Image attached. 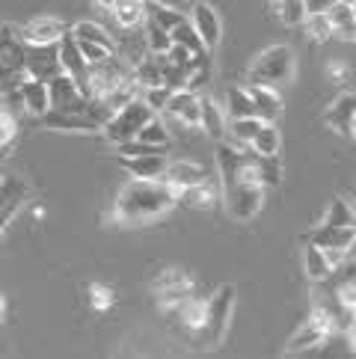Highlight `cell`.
Here are the masks:
<instances>
[{
    "label": "cell",
    "instance_id": "6da1fadb",
    "mask_svg": "<svg viewBox=\"0 0 356 359\" xmlns=\"http://www.w3.org/2000/svg\"><path fill=\"white\" fill-rule=\"evenodd\" d=\"M178 205V194L160 178H131L113 199V220L119 226H149Z\"/></svg>",
    "mask_w": 356,
    "mask_h": 359
},
{
    "label": "cell",
    "instance_id": "7a4b0ae2",
    "mask_svg": "<svg viewBox=\"0 0 356 359\" xmlns=\"http://www.w3.org/2000/svg\"><path fill=\"white\" fill-rule=\"evenodd\" d=\"M297 74V54L291 45H271L249 62L247 83H261V86H288Z\"/></svg>",
    "mask_w": 356,
    "mask_h": 359
},
{
    "label": "cell",
    "instance_id": "3957f363",
    "mask_svg": "<svg viewBox=\"0 0 356 359\" xmlns=\"http://www.w3.org/2000/svg\"><path fill=\"white\" fill-rule=\"evenodd\" d=\"M235 312V288L232 285H220L217 291L208 297V312L202 320V330L193 336L196 344L202 348H217L228 332V320Z\"/></svg>",
    "mask_w": 356,
    "mask_h": 359
},
{
    "label": "cell",
    "instance_id": "277c9868",
    "mask_svg": "<svg viewBox=\"0 0 356 359\" xmlns=\"http://www.w3.org/2000/svg\"><path fill=\"white\" fill-rule=\"evenodd\" d=\"M151 116H158V113L151 110L143 98H134V101H128L125 107H119V110L104 122L101 134H104V140H107V143H113V146L128 143V140H134V137L139 134V128H143Z\"/></svg>",
    "mask_w": 356,
    "mask_h": 359
},
{
    "label": "cell",
    "instance_id": "5b68a950",
    "mask_svg": "<svg viewBox=\"0 0 356 359\" xmlns=\"http://www.w3.org/2000/svg\"><path fill=\"white\" fill-rule=\"evenodd\" d=\"M264 199H267V187L259 182H235L223 187V205L228 217L238 223L256 220L264 208Z\"/></svg>",
    "mask_w": 356,
    "mask_h": 359
},
{
    "label": "cell",
    "instance_id": "8992f818",
    "mask_svg": "<svg viewBox=\"0 0 356 359\" xmlns=\"http://www.w3.org/2000/svg\"><path fill=\"white\" fill-rule=\"evenodd\" d=\"M151 291L158 294V303L160 309H175L182 300H187L190 294H193V279H190L184 271H178V267H170V271H160L151 282Z\"/></svg>",
    "mask_w": 356,
    "mask_h": 359
},
{
    "label": "cell",
    "instance_id": "52a82bcc",
    "mask_svg": "<svg viewBox=\"0 0 356 359\" xmlns=\"http://www.w3.org/2000/svg\"><path fill=\"white\" fill-rule=\"evenodd\" d=\"M60 69V48L57 45H27L24 42V74L39 81L57 78Z\"/></svg>",
    "mask_w": 356,
    "mask_h": 359
},
{
    "label": "cell",
    "instance_id": "ba28073f",
    "mask_svg": "<svg viewBox=\"0 0 356 359\" xmlns=\"http://www.w3.org/2000/svg\"><path fill=\"white\" fill-rule=\"evenodd\" d=\"M163 116L184 125V128H199L202 119V95L193 93V89H175L172 98L163 107Z\"/></svg>",
    "mask_w": 356,
    "mask_h": 359
},
{
    "label": "cell",
    "instance_id": "9c48e42d",
    "mask_svg": "<svg viewBox=\"0 0 356 359\" xmlns=\"http://www.w3.org/2000/svg\"><path fill=\"white\" fill-rule=\"evenodd\" d=\"M190 24H193V30L199 33L202 45L208 50H214L223 39V21H220V12L214 9L208 0H196L193 9H190Z\"/></svg>",
    "mask_w": 356,
    "mask_h": 359
},
{
    "label": "cell",
    "instance_id": "30bf717a",
    "mask_svg": "<svg viewBox=\"0 0 356 359\" xmlns=\"http://www.w3.org/2000/svg\"><path fill=\"white\" fill-rule=\"evenodd\" d=\"M15 30L27 45H60V39L69 33L66 21H60L54 15H39V18H33L27 24H21V27H15Z\"/></svg>",
    "mask_w": 356,
    "mask_h": 359
},
{
    "label": "cell",
    "instance_id": "8fae6325",
    "mask_svg": "<svg viewBox=\"0 0 356 359\" xmlns=\"http://www.w3.org/2000/svg\"><path fill=\"white\" fill-rule=\"evenodd\" d=\"M15 98H18V107L30 116L42 119L45 113L50 110V93H48V81H39V78H24L15 89Z\"/></svg>",
    "mask_w": 356,
    "mask_h": 359
},
{
    "label": "cell",
    "instance_id": "7c38bea8",
    "mask_svg": "<svg viewBox=\"0 0 356 359\" xmlns=\"http://www.w3.org/2000/svg\"><path fill=\"white\" fill-rule=\"evenodd\" d=\"M167 149H151L143 155H131V158H119L122 170L131 178H160L170 166V155H163Z\"/></svg>",
    "mask_w": 356,
    "mask_h": 359
},
{
    "label": "cell",
    "instance_id": "4fadbf2b",
    "mask_svg": "<svg viewBox=\"0 0 356 359\" xmlns=\"http://www.w3.org/2000/svg\"><path fill=\"white\" fill-rule=\"evenodd\" d=\"M205 178H211V172L202 163H193V161H170L167 172L160 175V182L170 184L175 194H182V190H187V187L202 184Z\"/></svg>",
    "mask_w": 356,
    "mask_h": 359
},
{
    "label": "cell",
    "instance_id": "5bb4252c",
    "mask_svg": "<svg viewBox=\"0 0 356 359\" xmlns=\"http://www.w3.org/2000/svg\"><path fill=\"white\" fill-rule=\"evenodd\" d=\"M300 259H303V273H306L309 282H329L336 276V267L329 262V255L324 247L303 238V250H300Z\"/></svg>",
    "mask_w": 356,
    "mask_h": 359
},
{
    "label": "cell",
    "instance_id": "9a60e30c",
    "mask_svg": "<svg viewBox=\"0 0 356 359\" xmlns=\"http://www.w3.org/2000/svg\"><path fill=\"white\" fill-rule=\"evenodd\" d=\"M178 205H190V208H199V211H214L223 205V187L220 182L214 184V178H205L202 184H193L178 194Z\"/></svg>",
    "mask_w": 356,
    "mask_h": 359
},
{
    "label": "cell",
    "instance_id": "2e32d148",
    "mask_svg": "<svg viewBox=\"0 0 356 359\" xmlns=\"http://www.w3.org/2000/svg\"><path fill=\"white\" fill-rule=\"evenodd\" d=\"M324 15L333 27L336 39H353V27H356V6L353 0H329L324 6Z\"/></svg>",
    "mask_w": 356,
    "mask_h": 359
},
{
    "label": "cell",
    "instance_id": "e0dca14e",
    "mask_svg": "<svg viewBox=\"0 0 356 359\" xmlns=\"http://www.w3.org/2000/svg\"><path fill=\"white\" fill-rule=\"evenodd\" d=\"M303 238L317 243V247H324V250H341L348 255V247L356 238V226H321V223H317L312 232L303 235Z\"/></svg>",
    "mask_w": 356,
    "mask_h": 359
},
{
    "label": "cell",
    "instance_id": "ac0fdd59",
    "mask_svg": "<svg viewBox=\"0 0 356 359\" xmlns=\"http://www.w3.org/2000/svg\"><path fill=\"white\" fill-rule=\"evenodd\" d=\"M57 48H60V69H62V74H69V78L81 86V81H83V74H86V66H89V62L83 60L81 45H78V39L71 36V30L62 36Z\"/></svg>",
    "mask_w": 356,
    "mask_h": 359
},
{
    "label": "cell",
    "instance_id": "d6986e66",
    "mask_svg": "<svg viewBox=\"0 0 356 359\" xmlns=\"http://www.w3.org/2000/svg\"><path fill=\"white\" fill-rule=\"evenodd\" d=\"M18 104H12L9 98H0V158H6L18 143L21 134V119H18Z\"/></svg>",
    "mask_w": 356,
    "mask_h": 359
},
{
    "label": "cell",
    "instance_id": "ffe728a7",
    "mask_svg": "<svg viewBox=\"0 0 356 359\" xmlns=\"http://www.w3.org/2000/svg\"><path fill=\"white\" fill-rule=\"evenodd\" d=\"M324 122L333 128V131L338 134H350V125L356 122V93H345L338 95L333 104H329V110L324 113Z\"/></svg>",
    "mask_w": 356,
    "mask_h": 359
},
{
    "label": "cell",
    "instance_id": "44dd1931",
    "mask_svg": "<svg viewBox=\"0 0 356 359\" xmlns=\"http://www.w3.org/2000/svg\"><path fill=\"white\" fill-rule=\"evenodd\" d=\"M252 104H256V116L261 122H276L279 113H282V98H279V89L273 86H261V83H247Z\"/></svg>",
    "mask_w": 356,
    "mask_h": 359
},
{
    "label": "cell",
    "instance_id": "7402d4cb",
    "mask_svg": "<svg viewBox=\"0 0 356 359\" xmlns=\"http://www.w3.org/2000/svg\"><path fill=\"white\" fill-rule=\"evenodd\" d=\"M199 128L205 131L208 137L214 140H226V131H228V116H226V110L217 104L214 98L208 95H202V119H199Z\"/></svg>",
    "mask_w": 356,
    "mask_h": 359
},
{
    "label": "cell",
    "instance_id": "603a6c76",
    "mask_svg": "<svg viewBox=\"0 0 356 359\" xmlns=\"http://www.w3.org/2000/svg\"><path fill=\"white\" fill-rule=\"evenodd\" d=\"M110 15L119 24V30H137L146 24V4L143 0H116Z\"/></svg>",
    "mask_w": 356,
    "mask_h": 359
},
{
    "label": "cell",
    "instance_id": "cb8c5ba5",
    "mask_svg": "<svg viewBox=\"0 0 356 359\" xmlns=\"http://www.w3.org/2000/svg\"><path fill=\"white\" fill-rule=\"evenodd\" d=\"M146 18L160 24L167 33H172L178 24L187 21L190 15H187V12H182L178 6H172V4H163V0H149V4H146Z\"/></svg>",
    "mask_w": 356,
    "mask_h": 359
},
{
    "label": "cell",
    "instance_id": "d4e9b609",
    "mask_svg": "<svg viewBox=\"0 0 356 359\" xmlns=\"http://www.w3.org/2000/svg\"><path fill=\"white\" fill-rule=\"evenodd\" d=\"M226 116L228 119H247V116H256V104H252V95L247 86H228L226 89Z\"/></svg>",
    "mask_w": 356,
    "mask_h": 359
},
{
    "label": "cell",
    "instance_id": "484cf974",
    "mask_svg": "<svg viewBox=\"0 0 356 359\" xmlns=\"http://www.w3.org/2000/svg\"><path fill=\"white\" fill-rule=\"evenodd\" d=\"M271 12L285 24V27H300L309 15V4L306 0H267Z\"/></svg>",
    "mask_w": 356,
    "mask_h": 359
},
{
    "label": "cell",
    "instance_id": "4316f807",
    "mask_svg": "<svg viewBox=\"0 0 356 359\" xmlns=\"http://www.w3.org/2000/svg\"><path fill=\"white\" fill-rule=\"evenodd\" d=\"M71 36L81 42H93V45H104L110 50H116V36H113L104 24H95V21H78L71 27Z\"/></svg>",
    "mask_w": 356,
    "mask_h": 359
},
{
    "label": "cell",
    "instance_id": "83f0119b",
    "mask_svg": "<svg viewBox=\"0 0 356 359\" xmlns=\"http://www.w3.org/2000/svg\"><path fill=\"white\" fill-rule=\"evenodd\" d=\"M137 140H139L143 146H149V149H170L172 134H170V125L163 122L160 116H151L143 128H139Z\"/></svg>",
    "mask_w": 356,
    "mask_h": 359
},
{
    "label": "cell",
    "instance_id": "f1b7e54d",
    "mask_svg": "<svg viewBox=\"0 0 356 359\" xmlns=\"http://www.w3.org/2000/svg\"><path fill=\"white\" fill-rule=\"evenodd\" d=\"M249 149L256 151V155H279V149H282V131H279L276 122H261L259 134L252 137Z\"/></svg>",
    "mask_w": 356,
    "mask_h": 359
},
{
    "label": "cell",
    "instance_id": "f546056e",
    "mask_svg": "<svg viewBox=\"0 0 356 359\" xmlns=\"http://www.w3.org/2000/svg\"><path fill=\"white\" fill-rule=\"evenodd\" d=\"M317 223L321 226H356V205H350L345 196H333V202L327 205V211Z\"/></svg>",
    "mask_w": 356,
    "mask_h": 359
},
{
    "label": "cell",
    "instance_id": "4dcf8cb0",
    "mask_svg": "<svg viewBox=\"0 0 356 359\" xmlns=\"http://www.w3.org/2000/svg\"><path fill=\"white\" fill-rule=\"evenodd\" d=\"M300 27L306 30L315 42L336 39V36H333V27H329V21H327V15H324V9H309V15H306V21H303Z\"/></svg>",
    "mask_w": 356,
    "mask_h": 359
},
{
    "label": "cell",
    "instance_id": "1f68e13d",
    "mask_svg": "<svg viewBox=\"0 0 356 359\" xmlns=\"http://www.w3.org/2000/svg\"><path fill=\"white\" fill-rule=\"evenodd\" d=\"M143 33H146V45H149V54H167V50L172 48V36L160 27V24H155L151 18H146L143 24Z\"/></svg>",
    "mask_w": 356,
    "mask_h": 359
},
{
    "label": "cell",
    "instance_id": "d6a6232c",
    "mask_svg": "<svg viewBox=\"0 0 356 359\" xmlns=\"http://www.w3.org/2000/svg\"><path fill=\"white\" fill-rule=\"evenodd\" d=\"M170 36H172V42H175V45H182V48H187V50H196V54H211V50H208L205 45H202L199 33L193 30V24H190V18L178 24V27H175Z\"/></svg>",
    "mask_w": 356,
    "mask_h": 359
},
{
    "label": "cell",
    "instance_id": "836d02e7",
    "mask_svg": "<svg viewBox=\"0 0 356 359\" xmlns=\"http://www.w3.org/2000/svg\"><path fill=\"white\" fill-rule=\"evenodd\" d=\"M259 178L264 187H276L282 182V161H279V155H259Z\"/></svg>",
    "mask_w": 356,
    "mask_h": 359
},
{
    "label": "cell",
    "instance_id": "e575fe53",
    "mask_svg": "<svg viewBox=\"0 0 356 359\" xmlns=\"http://www.w3.org/2000/svg\"><path fill=\"white\" fill-rule=\"evenodd\" d=\"M336 279V276H333ZM333 300L341 306V309H356V273L350 276H341L336 279V288H333Z\"/></svg>",
    "mask_w": 356,
    "mask_h": 359
},
{
    "label": "cell",
    "instance_id": "d590c367",
    "mask_svg": "<svg viewBox=\"0 0 356 359\" xmlns=\"http://www.w3.org/2000/svg\"><path fill=\"white\" fill-rule=\"evenodd\" d=\"M172 93L175 89H170L167 83H158V86H143L139 89V98H143L155 113H163V107H167V101L172 98Z\"/></svg>",
    "mask_w": 356,
    "mask_h": 359
},
{
    "label": "cell",
    "instance_id": "8d00e7d4",
    "mask_svg": "<svg viewBox=\"0 0 356 359\" xmlns=\"http://www.w3.org/2000/svg\"><path fill=\"white\" fill-rule=\"evenodd\" d=\"M78 45H81V54H83V60H86V62H101V60H107L110 54H116V50H110V48H104V45L81 42V39H78Z\"/></svg>",
    "mask_w": 356,
    "mask_h": 359
},
{
    "label": "cell",
    "instance_id": "74e56055",
    "mask_svg": "<svg viewBox=\"0 0 356 359\" xmlns=\"http://www.w3.org/2000/svg\"><path fill=\"white\" fill-rule=\"evenodd\" d=\"M89 294H93V306H95V309H110V306H113V291L110 288L93 285V288H89Z\"/></svg>",
    "mask_w": 356,
    "mask_h": 359
},
{
    "label": "cell",
    "instance_id": "f35d334b",
    "mask_svg": "<svg viewBox=\"0 0 356 359\" xmlns=\"http://www.w3.org/2000/svg\"><path fill=\"white\" fill-rule=\"evenodd\" d=\"M12 214H15V211H0V235H4V229H6V223L12 220Z\"/></svg>",
    "mask_w": 356,
    "mask_h": 359
},
{
    "label": "cell",
    "instance_id": "ab89813d",
    "mask_svg": "<svg viewBox=\"0 0 356 359\" xmlns=\"http://www.w3.org/2000/svg\"><path fill=\"white\" fill-rule=\"evenodd\" d=\"M95 4H98L101 9H107V12H110V9H113V4H116V0H95Z\"/></svg>",
    "mask_w": 356,
    "mask_h": 359
},
{
    "label": "cell",
    "instance_id": "60d3db41",
    "mask_svg": "<svg viewBox=\"0 0 356 359\" xmlns=\"http://www.w3.org/2000/svg\"><path fill=\"white\" fill-rule=\"evenodd\" d=\"M4 318H6V300H4V294H0V324H4Z\"/></svg>",
    "mask_w": 356,
    "mask_h": 359
},
{
    "label": "cell",
    "instance_id": "b9f144b4",
    "mask_svg": "<svg viewBox=\"0 0 356 359\" xmlns=\"http://www.w3.org/2000/svg\"><path fill=\"white\" fill-rule=\"evenodd\" d=\"M143 4H149V0H143Z\"/></svg>",
    "mask_w": 356,
    "mask_h": 359
},
{
    "label": "cell",
    "instance_id": "7bdbcfd3",
    "mask_svg": "<svg viewBox=\"0 0 356 359\" xmlns=\"http://www.w3.org/2000/svg\"><path fill=\"white\" fill-rule=\"evenodd\" d=\"M353 194H356V187H353Z\"/></svg>",
    "mask_w": 356,
    "mask_h": 359
}]
</instances>
